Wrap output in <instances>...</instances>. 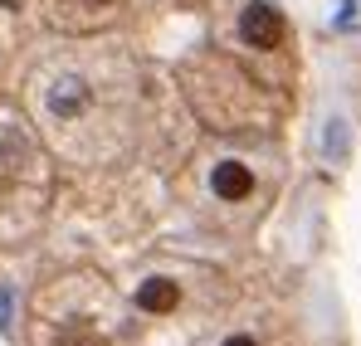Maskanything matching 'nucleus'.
Here are the masks:
<instances>
[{
    "label": "nucleus",
    "mask_w": 361,
    "mask_h": 346,
    "mask_svg": "<svg viewBox=\"0 0 361 346\" xmlns=\"http://www.w3.org/2000/svg\"><path fill=\"white\" fill-rule=\"evenodd\" d=\"M83 108H88V83H83V78L68 73V78H59V83L49 88V113L54 117H78Z\"/></svg>",
    "instance_id": "2"
},
{
    "label": "nucleus",
    "mask_w": 361,
    "mask_h": 346,
    "mask_svg": "<svg viewBox=\"0 0 361 346\" xmlns=\"http://www.w3.org/2000/svg\"><path fill=\"white\" fill-rule=\"evenodd\" d=\"M137 302H142L147 312H171L180 302V292H176V283H166V278H152V283L137 288Z\"/></svg>",
    "instance_id": "4"
},
{
    "label": "nucleus",
    "mask_w": 361,
    "mask_h": 346,
    "mask_svg": "<svg viewBox=\"0 0 361 346\" xmlns=\"http://www.w3.org/2000/svg\"><path fill=\"white\" fill-rule=\"evenodd\" d=\"M10 312H15V292L0 288V322H10Z\"/></svg>",
    "instance_id": "6"
},
{
    "label": "nucleus",
    "mask_w": 361,
    "mask_h": 346,
    "mask_svg": "<svg viewBox=\"0 0 361 346\" xmlns=\"http://www.w3.org/2000/svg\"><path fill=\"white\" fill-rule=\"evenodd\" d=\"M240 35L249 49H274L279 44V35H283V20L269 10V5H249L240 15Z\"/></svg>",
    "instance_id": "1"
},
{
    "label": "nucleus",
    "mask_w": 361,
    "mask_h": 346,
    "mask_svg": "<svg viewBox=\"0 0 361 346\" xmlns=\"http://www.w3.org/2000/svg\"><path fill=\"white\" fill-rule=\"evenodd\" d=\"M225 346H254V342H249V337H230Z\"/></svg>",
    "instance_id": "7"
},
{
    "label": "nucleus",
    "mask_w": 361,
    "mask_h": 346,
    "mask_svg": "<svg viewBox=\"0 0 361 346\" xmlns=\"http://www.w3.org/2000/svg\"><path fill=\"white\" fill-rule=\"evenodd\" d=\"M322 147H327V156H332V161H342V156H347V122H337V117H332V122H327Z\"/></svg>",
    "instance_id": "5"
},
{
    "label": "nucleus",
    "mask_w": 361,
    "mask_h": 346,
    "mask_svg": "<svg viewBox=\"0 0 361 346\" xmlns=\"http://www.w3.org/2000/svg\"><path fill=\"white\" fill-rule=\"evenodd\" d=\"M210 185H215L220 200H244V195L254 190V175H249V166H240V161H220L215 175H210Z\"/></svg>",
    "instance_id": "3"
}]
</instances>
